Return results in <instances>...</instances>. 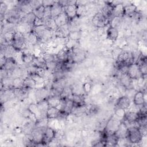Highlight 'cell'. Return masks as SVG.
Listing matches in <instances>:
<instances>
[{
	"mask_svg": "<svg viewBox=\"0 0 147 147\" xmlns=\"http://www.w3.org/2000/svg\"><path fill=\"white\" fill-rule=\"evenodd\" d=\"M120 119V118L118 117L115 114L114 115H113L107 122L105 129L103 131V133L105 135L114 134V133L117 130L119 124L122 122Z\"/></svg>",
	"mask_w": 147,
	"mask_h": 147,
	"instance_id": "1",
	"label": "cell"
},
{
	"mask_svg": "<svg viewBox=\"0 0 147 147\" xmlns=\"http://www.w3.org/2000/svg\"><path fill=\"white\" fill-rule=\"evenodd\" d=\"M144 137L141 134L137 126L128 127V132L127 138L130 143L133 144H138L142 141Z\"/></svg>",
	"mask_w": 147,
	"mask_h": 147,
	"instance_id": "2",
	"label": "cell"
},
{
	"mask_svg": "<svg viewBox=\"0 0 147 147\" xmlns=\"http://www.w3.org/2000/svg\"><path fill=\"white\" fill-rule=\"evenodd\" d=\"M109 21L110 20L106 18L100 11L95 14L92 18V24L97 28H105L109 24Z\"/></svg>",
	"mask_w": 147,
	"mask_h": 147,
	"instance_id": "3",
	"label": "cell"
},
{
	"mask_svg": "<svg viewBox=\"0 0 147 147\" xmlns=\"http://www.w3.org/2000/svg\"><path fill=\"white\" fill-rule=\"evenodd\" d=\"M127 74L132 79H137L143 76L140 72L139 67L137 63H132L128 65Z\"/></svg>",
	"mask_w": 147,
	"mask_h": 147,
	"instance_id": "4",
	"label": "cell"
},
{
	"mask_svg": "<svg viewBox=\"0 0 147 147\" xmlns=\"http://www.w3.org/2000/svg\"><path fill=\"white\" fill-rule=\"evenodd\" d=\"M56 130L51 127H45L43 131L42 143L44 145L49 144L54 138Z\"/></svg>",
	"mask_w": 147,
	"mask_h": 147,
	"instance_id": "5",
	"label": "cell"
},
{
	"mask_svg": "<svg viewBox=\"0 0 147 147\" xmlns=\"http://www.w3.org/2000/svg\"><path fill=\"white\" fill-rule=\"evenodd\" d=\"M132 101L136 106H141L145 104V92L142 90H137L133 96Z\"/></svg>",
	"mask_w": 147,
	"mask_h": 147,
	"instance_id": "6",
	"label": "cell"
},
{
	"mask_svg": "<svg viewBox=\"0 0 147 147\" xmlns=\"http://www.w3.org/2000/svg\"><path fill=\"white\" fill-rule=\"evenodd\" d=\"M127 132L128 127L127 126L126 124L122 121L114 134L119 139L126 138L127 136Z\"/></svg>",
	"mask_w": 147,
	"mask_h": 147,
	"instance_id": "7",
	"label": "cell"
},
{
	"mask_svg": "<svg viewBox=\"0 0 147 147\" xmlns=\"http://www.w3.org/2000/svg\"><path fill=\"white\" fill-rule=\"evenodd\" d=\"M131 100L126 95L119 97L117 100L116 106L117 108H121L124 110L128 109L131 105Z\"/></svg>",
	"mask_w": 147,
	"mask_h": 147,
	"instance_id": "8",
	"label": "cell"
},
{
	"mask_svg": "<svg viewBox=\"0 0 147 147\" xmlns=\"http://www.w3.org/2000/svg\"><path fill=\"white\" fill-rule=\"evenodd\" d=\"M77 5L75 4H70L64 7V11L67 14L69 21L77 17L76 15Z\"/></svg>",
	"mask_w": 147,
	"mask_h": 147,
	"instance_id": "9",
	"label": "cell"
},
{
	"mask_svg": "<svg viewBox=\"0 0 147 147\" xmlns=\"http://www.w3.org/2000/svg\"><path fill=\"white\" fill-rule=\"evenodd\" d=\"M53 20L57 28L68 24L69 21V20L64 11H63L61 13L56 16L55 18H53Z\"/></svg>",
	"mask_w": 147,
	"mask_h": 147,
	"instance_id": "10",
	"label": "cell"
},
{
	"mask_svg": "<svg viewBox=\"0 0 147 147\" xmlns=\"http://www.w3.org/2000/svg\"><path fill=\"white\" fill-rule=\"evenodd\" d=\"M140 117V114L138 112L130 111L125 113V115L123 117V119H125L124 122L127 123H133L136 122L139 119Z\"/></svg>",
	"mask_w": 147,
	"mask_h": 147,
	"instance_id": "11",
	"label": "cell"
},
{
	"mask_svg": "<svg viewBox=\"0 0 147 147\" xmlns=\"http://www.w3.org/2000/svg\"><path fill=\"white\" fill-rule=\"evenodd\" d=\"M119 82L122 87H123L125 89L133 88V79L127 74V73L121 74L119 79Z\"/></svg>",
	"mask_w": 147,
	"mask_h": 147,
	"instance_id": "12",
	"label": "cell"
},
{
	"mask_svg": "<svg viewBox=\"0 0 147 147\" xmlns=\"http://www.w3.org/2000/svg\"><path fill=\"white\" fill-rule=\"evenodd\" d=\"M113 7L110 2H108L105 4L100 11L106 18L110 20L113 17Z\"/></svg>",
	"mask_w": 147,
	"mask_h": 147,
	"instance_id": "13",
	"label": "cell"
},
{
	"mask_svg": "<svg viewBox=\"0 0 147 147\" xmlns=\"http://www.w3.org/2000/svg\"><path fill=\"white\" fill-rule=\"evenodd\" d=\"M106 37L111 41H115L119 36V31L117 28L110 26L106 30Z\"/></svg>",
	"mask_w": 147,
	"mask_h": 147,
	"instance_id": "14",
	"label": "cell"
},
{
	"mask_svg": "<svg viewBox=\"0 0 147 147\" xmlns=\"http://www.w3.org/2000/svg\"><path fill=\"white\" fill-rule=\"evenodd\" d=\"M123 6H124L123 16L132 17L133 16L137 10V6L134 3H129L127 5H123Z\"/></svg>",
	"mask_w": 147,
	"mask_h": 147,
	"instance_id": "15",
	"label": "cell"
},
{
	"mask_svg": "<svg viewBox=\"0 0 147 147\" xmlns=\"http://www.w3.org/2000/svg\"><path fill=\"white\" fill-rule=\"evenodd\" d=\"M61 111L57 107H49L46 112V118L49 119H55L59 118Z\"/></svg>",
	"mask_w": 147,
	"mask_h": 147,
	"instance_id": "16",
	"label": "cell"
},
{
	"mask_svg": "<svg viewBox=\"0 0 147 147\" xmlns=\"http://www.w3.org/2000/svg\"><path fill=\"white\" fill-rule=\"evenodd\" d=\"M63 11L64 7L59 4L58 1H56L55 3L52 6H51V17L53 19L61 13Z\"/></svg>",
	"mask_w": 147,
	"mask_h": 147,
	"instance_id": "17",
	"label": "cell"
},
{
	"mask_svg": "<svg viewBox=\"0 0 147 147\" xmlns=\"http://www.w3.org/2000/svg\"><path fill=\"white\" fill-rule=\"evenodd\" d=\"M70 99L74 103V106H79L86 105L84 98L82 94H72Z\"/></svg>",
	"mask_w": 147,
	"mask_h": 147,
	"instance_id": "18",
	"label": "cell"
},
{
	"mask_svg": "<svg viewBox=\"0 0 147 147\" xmlns=\"http://www.w3.org/2000/svg\"><path fill=\"white\" fill-rule=\"evenodd\" d=\"M61 98L56 96H49L46 99L49 107H57L59 106L61 102Z\"/></svg>",
	"mask_w": 147,
	"mask_h": 147,
	"instance_id": "19",
	"label": "cell"
},
{
	"mask_svg": "<svg viewBox=\"0 0 147 147\" xmlns=\"http://www.w3.org/2000/svg\"><path fill=\"white\" fill-rule=\"evenodd\" d=\"M124 13V6L122 2H120L115 5L113 7V17H122L123 16Z\"/></svg>",
	"mask_w": 147,
	"mask_h": 147,
	"instance_id": "20",
	"label": "cell"
},
{
	"mask_svg": "<svg viewBox=\"0 0 147 147\" xmlns=\"http://www.w3.org/2000/svg\"><path fill=\"white\" fill-rule=\"evenodd\" d=\"M37 86V83L34 79H33L30 76H28L24 79L23 80V87L30 89L34 88Z\"/></svg>",
	"mask_w": 147,
	"mask_h": 147,
	"instance_id": "21",
	"label": "cell"
},
{
	"mask_svg": "<svg viewBox=\"0 0 147 147\" xmlns=\"http://www.w3.org/2000/svg\"><path fill=\"white\" fill-rule=\"evenodd\" d=\"M37 105L38 106V108L39 109V111L42 115H45L46 117V112L48 110V109L49 107V105L48 104V102L46 99H42L40 100L37 103Z\"/></svg>",
	"mask_w": 147,
	"mask_h": 147,
	"instance_id": "22",
	"label": "cell"
},
{
	"mask_svg": "<svg viewBox=\"0 0 147 147\" xmlns=\"http://www.w3.org/2000/svg\"><path fill=\"white\" fill-rule=\"evenodd\" d=\"M16 32V31L14 30L5 31L3 34V40L7 44H10V45H11L14 40Z\"/></svg>",
	"mask_w": 147,
	"mask_h": 147,
	"instance_id": "23",
	"label": "cell"
},
{
	"mask_svg": "<svg viewBox=\"0 0 147 147\" xmlns=\"http://www.w3.org/2000/svg\"><path fill=\"white\" fill-rule=\"evenodd\" d=\"M28 110L33 114H34L36 118H37V119H38V118H41V114L39 111V109L38 108V106L37 105V104L35 103H30L28 107Z\"/></svg>",
	"mask_w": 147,
	"mask_h": 147,
	"instance_id": "24",
	"label": "cell"
},
{
	"mask_svg": "<svg viewBox=\"0 0 147 147\" xmlns=\"http://www.w3.org/2000/svg\"><path fill=\"white\" fill-rule=\"evenodd\" d=\"M77 5V9H76L77 17H80L85 16L87 11L86 5Z\"/></svg>",
	"mask_w": 147,
	"mask_h": 147,
	"instance_id": "25",
	"label": "cell"
},
{
	"mask_svg": "<svg viewBox=\"0 0 147 147\" xmlns=\"http://www.w3.org/2000/svg\"><path fill=\"white\" fill-rule=\"evenodd\" d=\"M44 11H45V7L41 5L40 6L37 7V8L33 10V13L36 16V17L43 19L44 15Z\"/></svg>",
	"mask_w": 147,
	"mask_h": 147,
	"instance_id": "26",
	"label": "cell"
},
{
	"mask_svg": "<svg viewBox=\"0 0 147 147\" xmlns=\"http://www.w3.org/2000/svg\"><path fill=\"white\" fill-rule=\"evenodd\" d=\"M121 23H122L121 17L114 16L110 20L109 25L110 26L118 29V28L119 26Z\"/></svg>",
	"mask_w": 147,
	"mask_h": 147,
	"instance_id": "27",
	"label": "cell"
},
{
	"mask_svg": "<svg viewBox=\"0 0 147 147\" xmlns=\"http://www.w3.org/2000/svg\"><path fill=\"white\" fill-rule=\"evenodd\" d=\"M23 80L20 77H16L12 81V87L13 88H21L23 87Z\"/></svg>",
	"mask_w": 147,
	"mask_h": 147,
	"instance_id": "28",
	"label": "cell"
},
{
	"mask_svg": "<svg viewBox=\"0 0 147 147\" xmlns=\"http://www.w3.org/2000/svg\"><path fill=\"white\" fill-rule=\"evenodd\" d=\"M80 37H81V34H80V32H79V31H70L68 37L70 40L77 41L80 39Z\"/></svg>",
	"mask_w": 147,
	"mask_h": 147,
	"instance_id": "29",
	"label": "cell"
},
{
	"mask_svg": "<svg viewBox=\"0 0 147 147\" xmlns=\"http://www.w3.org/2000/svg\"><path fill=\"white\" fill-rule=\"evenodd\" d=\"M82 89L86 94H88L92 90V85L90 82H85L82 84Z\"/></svg>",
	"mask_w": 147,
	"mask_h": 147,
	"instance_id": "30",
	"label": "cell"
},
{
	"mask_svg": "<svg viewBox=\"0 0 147 147\" xmlns=\"http://www.w3.org/2000/svg\"><path fill=\"white\" fill-rule=\"evenodd\" d=\"M125 110L121 109V108H117L116 109L115 111V115H117L118 117L123 119L125 115Z\"/></svg>",
	"mask_w": 147,
	"mask_h": 147,
	"instance_id": "31",
	"label": "cell"
},
{
	"mask_svg": "<svg viewBox=\"0 0 147 147\" xmlns=\"http://www.w3.org/2000/svg\"><path fill=\"white\" fill-rule=\"evenodd\" d=\"M0 5V13L2 17L3 16H5V14H6V12L7 10V5L2 1L1 2Z\"/></svg>",
	"mask_w": 147,
	"mask_h": 147,
	"instance_id": "32",
	"label": "cell"
},
{
	"mask_svg": "<svg viewBox=\"0 0 147 147\" xmlns=\"http://www.w3.org/2000/svg\"><path fill=\"white\" fill-rule=\"evenodd\" d=\"M64 136V132L63 130L59 129L55 131V136L54 140H59L60 139H61Z\"/></svg>",
	"mask_w": 147,
	"mask_h": 147,
	"instance_id": "33",
	"label": "cell"
},
{
	"mask_svg": "<svg viewBox=\"0 0 147 147\" xmlns=\"http://www.w3.org/2000/svg\"><path fill=\"white\" fill-rule=\"evenodd\" d=\"M45 21H44L43 19H41V18H39L36 17L35 20H34V23H33V27L44 25H45Z\"/></svg>",
	"mask_w": 147,
	"mask_h": 147,
	"instance_id": "34",
	"label": "cell"
},
{
	"mask_svg": "<svg viewBox=\"0 0 147 147\" xmlns=\"http://www.w3.org/2000/svg\"><path fill=\"white\" fill-rule=\"evenodd\" d=\"M56 1H42V5L44 7H47V6H52Z\"/></svg>",
	"mask_w": 147,
	"mask_h": 147,
	"instance_id": "35",
	"label": "cell"
}]
</instances>
